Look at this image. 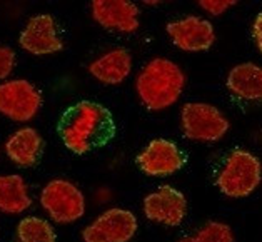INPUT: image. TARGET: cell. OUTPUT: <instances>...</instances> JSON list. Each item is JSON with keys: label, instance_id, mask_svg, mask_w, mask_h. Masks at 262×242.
<instances>
[{"label": "cell", "instance_id": "cell-2", "mask_svg": "<svg viewBox=\"0 0 262 242\" xmlns=\"http://www.w3.org/2000/svg\"><path fill=\"white\" fill-rule=\"evenodd\" d=\"M185 87L182 69L164 57L147 62L136 79L139 100L147 111L159 112L169 109L181 97Z\"/></svg>", "mask_w": 262, "mask_h": 242}, {"label": "cell", "instance_id": "cell-21", "mask_svg": "<svg viewBox=\"0 0 262 242\" xmlns=\"http://www.w3.org/2000/svg\"><path fill=\"white\" fill-rule=\"evenodd\" d=\"M252 34H254L255 43H257L259 50L262 52V14H259L257 17H255L254 25H252Z\"/></svg>", "mask_w": 262, "mask_h": 242}, {"label": "cell", "instance_id": "cell-11", "mask_svg": "<svg viewBox=\"0 0 262 242\" xmlns=\"http://www.w3.org/2000/svg\"><path fill=\"white\" fill-rule=\"evenodd\" d=\"M18 43L25 52L34 55H50L60 52L63 49L57 22L49 14H39L32 17L20 32Z\"/></svg>", "mask_w": 262, "mask_h": 242}, {"label": "cell", "instance_id": "cell-12", "mask_svg": "<svg viewBox=\"0 0 262 242\" xmlns=\"http://www.w3.org/2000/svg\"><path fill=\"white\" fill-rule=\"evenodd\" d=\"M92 17L100 27L120 34H134L139 29V7L127 0H94Z\"/></svg>", "mask_w": 262, "mask_h": 242}, {"label": "cell", "instance_id": "cell-9", "mask_svg": "<svg viewBox=\"0 0 262 242\" xmlns=\"http://www.w3.org/2000/svg\"><path fill=\"white\" fill-rule=\"evenodd\" d=\"M144 214L150 222L167 227L181 226L187 215V199L172 186H161L144 197Z\"/></svg>", "mask_w": 262, "mask_h": 242}, {"label": "cell", "instance_id": "cell-17", "mask_svg": "<svg viewBox=\"0 0 262 242\" xmlns=\"http://www.w3.org/2000/svg\"><path fill=\"white\" fill-rule=\"evenodd\" d=\"M17 242H57V234L49 221L29 215L18 222Z\"/></svg>", "mask_w": 262, "mask_h": 242}, {"label": "cell", "instance_id": "cell-13", "mask_svg": "<svg viewBox=\"0 0 262 242\" xmlns=\"http://www.w3.org/2000/svg\"><path fill=\"white\" fill-rule=\"evenodd\" d=\"M89 72L102 84L119 85L132 72V55L124 47L112 49L89 63Z\"/></svg>", "mask_w": 262, "mask_h": 242}, {"label": "cell", "instance_id": "cell-8", "mask_svg": "<svg viewBox=\"0 0 262 242\" xmlns=\"http://www.w3.org/2000/svg\"><path fill=\"white\" fill-rule=\"evenodd\" d=\"M137 167L149 177H165L181 170L187 156L176 142L167 139H154L136 159Z\"/></svg>", "mask_w": 262, "mask_h": 242}, {"label": "cell", "instance_id": "cell-1", "mask_svg": "<svg viewBox=\"0 0 262 242\" xmlns=\"http://www.w3.org/2000/svg\"><path fill=\"white\" fill-rule=\"evenodd\" d=\"M117 127L112 112L92 100L70 105L57 122V134L72 154L84 156L105 147L116 137Z\"/></svg>", "mask_w": 262, "mask_h": 242}, {"label": "cell", "instance_id": "cell-4", "mask_svg": "<svg viewBox=\"0 0 262 242\" xmlns=\"http://www.w3.org/2000/svg\"><path fill=\"white\" fill-rule=\"evenodd\" d=\"M40 204L49 217L57 224H72L85 214V197L74 182L54 179L46 184Z\"/></svg>", "mask_w": 262, "mask_h": 242}, {"label": "cell", "instance_id": "cell-19", "mask_svg": "<svg viewBox=\"0 0 262 242\" xmlns=\"http://www.w3.org/2000/svg\"><path fill=\"white\" fill-rule=\"evenodd\" d=\"M15 69V52L7 46H0V80H5Z\"/></svg>", "mask_w": 262, "mask_h": 242}, {"label": "cell", "instance_id": "cell-15", "mask_svg": "<svg viewBox=\"0 0 262 242\" xmlns=\"http://www.w3.org/2000/svg\"><path fill=\"white\" fill-rule=\"evenodd\" d=\"M227 89L249 102H262V65L244 62L235 65L227 75Z\"/></svg>", "mask_w": 262, "mask_h": 242}, {"label": "cell", "instance_id": "cell-6", "mask_svg": "<svg viewBox=\"0 0 262 242\" xmlns=\"http://www.w3.org/2000/svg\"><path fill=\"white\" fill-rule=\"evenodd\" d=\"M42 94L25 79H12L0 84V114L15 122H29L39 114Z\"/></svg>", "mask_w": 262, "mask_h": 242}, {"label": "cell", "instance_id": "cell-18", "mask_svg": "<svg viewBox=\"0 0 262 242\" xmlns=\"http://www.w3.org/2000/svg\"><path fill=\"white\" fill-rule=\"evenodd\" d=\"M177 242H235L229 224L221 221H207L192 234L182 235Z\"/></svg>", "mask_w": 262, "mask_h": 242}, {"label": "cell", "instance_id": "cell-3", "mask_svg": "<svg viewBox=\"0 0 262 242\" xmlns=\"http://www.w3.org/2000/svg\"><path fill=\"white\" fill-rule=\"evenodd\" d=\"M262 179V164L257 157L244 149H235L226 157L217 174V189L231 199L251 195Z\"/></svg>", "mask_w": 262, "mask_h": 242}, {"label": "cell", "instance_id": "cell-20", "mask_svg": "<svg viewBox=\"0 0 262 242\" xmlns=\"http://www.w3.org/2000/svg\"><path fill=\"white\" fill-rule=\"evenodd\" d=\"M237 4L235 0H201L199 7L210 15H221Z\"/></svg>", "mask_w": 262, "mask_h": 242}, {"label": "cell", "instance_id": "cell-16", "mask_svg": "<svg viewBox=\"0 0 262 242\" xmlns=\"http://www.w3.org/2000/svg\"><path fill=\"white\" fill-rule=\"evenodd\" d=\"M32 199L24 177L17 174L0 175V212L22 214L30 207Z\"/></svg>", "mask_w": 262, "mask_h": 242}, {"label": "cell", "instance_id": "cell-10", "mask_svg": "<svg viewBox=\"0 0 262 242\" xmlns=\"http://www.w3.org/2000/svg\"><path fill=\"white\" fill-rule=\"evenodd\" d=\"M167 35L172 43L185 52H204L215 42V30L206 18L187 15L167 24Z\"/></svg>", "mask_w": 262, "mask_h": 242}, {"label": "cell", "instance_id": "cell-7", "mask_svg": "<svg viewBox=\"0 0 262 242\" xmlns=\"http://www.w3.org/2000/svg\"><path fill=\"white\" fill-rule=\"evenodd\" d=\"M137 217L127 209L112 207L82 231L84 242H130L137 234Z\"/></svg>", "mask_w": 262, "mask_h": 242}, {"label": "cell", "instance_id": "cell-14", "mask_svg": "<svg viewBox=\"0 0 262 242\" xmlns=\"http://www.w3.org/2000/svg\"><path fill=\"white\" fill-rule=\"evenodd\" d=\"M43 141L34 127H22L5 142V154L18 167H34L40 161Z\"/></svg>", "mask_w": 262, "mask_h": 242}, {"label": "cell", "instance_id": "cell-5", "mask_svg": "<svg viewBox=\"0 0 262 242\" xmlns=\"http://www.w3.org/2000/svg\"><path fill=\"white\" fill-rule=\"evenodd\" d=\"M181 127L184 136L197 142H217L229 130L226 116L210 104L187 102L181 111Z\"/></svg>", "mask_w": 262, "mask_h": 242}]
</instances>
